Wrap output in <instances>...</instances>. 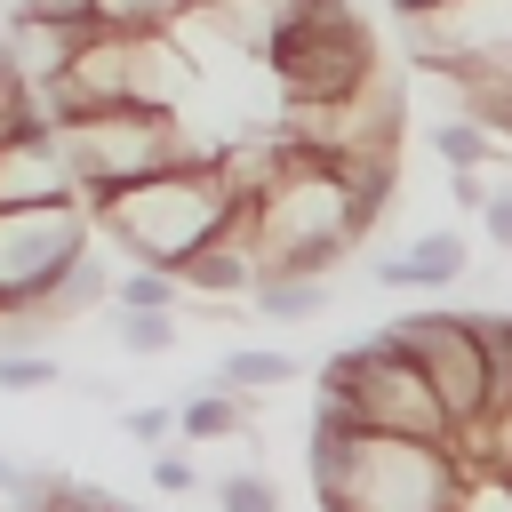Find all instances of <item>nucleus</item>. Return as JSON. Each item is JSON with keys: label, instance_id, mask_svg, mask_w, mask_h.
<instances>
[{"label": "nucleus", "instance_id": "obj_1", "mask_svg": "<svg viewBox=\"0 0 512 512\" xmlns=\"http://www.w3.org/2000/svg\"><path fill=\"white\" fill-rule=\"evenodd\" d=\"M312 480H320V512H448L456 496V464L440 440L368 432L336 400H320L312 424Z\"/></svg>", "mask_w": 512, "mask_h": 512}, {"label": "nucleus", "instance_id": "obj_2", "mask_svg": "<svg viewBox=\"0 0 512 512\" xmlns=\"http://www.w3.org/2000/svg\"><path fill=\"white\" fill-rule=\"evenodd\" d=\"M248 216V240H256V272H312V280H328L336 264H344V248L384 216V208H368L328 160H296L264 200H248L240 208Z\"/></svg>", "mask_w": 512, "mask_h": 512}, {"label": "nucleus", "instance_id": "obj_3", "mask_svg": "<svg viewBox=\"0 0 512 512\" xmlns=\"http://www.w3.org/2000/svg\"><path fill=\"white\" fill-rule=\"evenodd\" d=\"M80 208H88V232H104L112 248H128V256L152 264V272H176V264L232 216V200H224V184H216L208 160H192V168H152V176L120 184V192H96V200H80Z\"/></svg>", "mask_w": 512, "mask_h": 512}, {"label": "nucleus", "instance_id": "obj_4", "mask_svg": "<svg viewBox=\"0 0 512 512\" xmlns=\"http://www.w3.org/2000/svg\"><path fill=\"white\" fill-rule=\"evenodd\" d=\"M56 144H64V168H72L80 200L120 192V184H136L152 168H192V160L216 152V144H200L184 128V112H152V104H96V112L64 120Z\"/></svg>", "mask_w": 512, "mask_h": 512}, {"label": "nucleus", "instance_id": "obj_5", "mask_svg": "<svg viewBox=\"0 0 512 512\" xmlns=\"http://www.w3.org/2000/svg\"><path fill=\"white\" fill-rule=\"evenodd\" d=\"M320 400L352 408V424L368 432H400V440H448V408L440 392L424 384V368L400 352V336H368L352 352H328L320 360Z\"/></svg>", "mask_w": 512, "mask_h": 512}, {"label": "nucleus", "instance_id": "obj_6", "mask_svg": "<svg viewBox=\"0 0 512 512\" xmlns=\"http://www.w3.org/2000/svg\"><path fill=\"white\" fill-rule=\"evenodd\" d=\"M264 72L280 88V104H328V96H352L360 80H376V40L368 24L344 8V0H312L272 48H264Z\"/></svg>", "mask_w": 512, "mask_h": 512}, {"label": "nucleus", "instance_id": "obj_7", "mask_svg": "<svg viewBox=\"0 0 512 512\" xmlns=\"http://www.w3.org/2000/svg\"><path fill=\"white\" fill-rule=\"evenodd\" d=\"M88 208L80 200H24L0 208V312H48L72 256H88Z\"/></svg>", "mask_w": 512, "mask_h": 512}, {"label": "nucleus", "instance_id": "obj_8", "mask_svg": "<svg viewBox=\"0 0 512 512\" xmlns=\"http://www.w3.org/2000/svg\"><path fill=\"white\" fill-rule=\"evenodd\" d=\"M392 336L424 368V384L440 392L448 432L488 416V360H480V320L472 312H408V320H392Z\"/></svg>", "mask_w": 512, "mask_h": 512}, {"label": "nucleus", "instance_id": "obj_9", "mask_svg": "<svg viewBox=\"0 0 512 512\" xmlns=\"http://www.w3.org/2000/svg\"><path fill=\"white\" fill-rule=\"evenodd\" d=\"M400 32H408V56H416L432 80H448L464 56L512 40V0H432V8H408Z\"/></svg>", "mask_w": 512, "mask_h": 512}, {"label": "nucleus", "instance_id": "obj_10", "mask_svg": "<svg viewBox=\"0 0 512 512\" xmlns=\"http://www.w3.org/2000/svg\"><path fill=\"white\" fill-rule=\"evenodd\" d=\"M24 200H80L72 192V168H64V144L40 120L0 144V208H24Z\"/></svg>", "mask_w": 512, "mask_h": 512}, {"label": "nucleus", "instance_id": "obj_11", "mask_svg": "<svg viewBox=\"0 0 512 512\" xmlns=\"http://www.w3.org/2000/svg\"><path fill=\"white\" fill-rule=\"evenodd\" d=\"M472 272V248H464V232H416L400 256H384L368 280L376 288H456Z\"/></svg>", "mask_w": 512, "mask_h": 512}, {"label": "nucleus", "instance_id": "obj_12", "mask_svg": "<svg viewBox=\"0 0 512 512\" xmlns=\"http://www.w3.org/2000/svg\"><path fill=\"white\" fill-rule=\"evenodd\" d=\"M448 88H456V104H464L480 128H512V40L464 56V64L448 72Z\"/></svg>", "mask_w": 512, "mask_h": 512}, {"label": "nucleus", "instance_id": "obj_13", "mask_svg": "<svg viewBox=\"0 0 512 512\" xmlns=\"http://www.w3.org/2000/svg\"><path fill=\"white\" fill-rule=\"evenodd\" d=\"M80 32H88V24H40V16H8V72H16L24 88H32V80H56V72L72 64Z\"/></svg>", "mask_w": 512, "mask_h": 512}, {"label": "nucleus", "instance_id": "obj_14", "mask_svg": "<svg viewBox=\"0 0 512 512\" xmlns=\"http://www.w3.org/2000/svg\"><path fill=\"white\" fill-rule=\"evenodd\" d=\"M304 8H312V0H208V16H216V24L240 40V56H256V64H264V48H272Z\"/></svg>", "mask_w": 512, "mask_h": 512}, {"label": "nucleus", "instance_id": "obj_15", "mask_svg": "<svg viewBox=\"0 0 512 512\" xmlns=\"http://www.w3.org/2000/svg\"><path fill=\"white\" fill-rule=\"evenodd\" d=\"M272 320H312L320 304H328V280H312V272H256V288H248Z\"/></svg>", "mask_w": 512, "mask_h": 512}, {"label": "nucleus", "instance_id": "obj_16", "mask_svg": "<svg viewBox=\"0 0 512 512\" xmlns=\"http://www.w3.org/2000/svg\"><path fill=\"white\" fill-rule=\"evenodd\" d=\"M216 384H224V392H240V400H264V392H280V384H288V352H264V344H240V352H224V368H216Z\"/></svg>", "mask_w": 512, "mask_h": 512}, {"label": "nucleus", "instance_id": "obj_17", "mask_svg": "<svg viewBox=\"0 0 512 512\" xmlns=\"http://www.w3.org/2000/svg\"><path fill=\"white\" fill-rule=\"evenodd\" d=\"M248 424V408H240V392H224V384H208V392H192L184 408H176V432L184 440H232Z\"/></svg>", "mask_w": 512, "mask_h": 512}, {"label": "nucleus", "instance_id": "obj_18", "mask_svg": "<svg viewBox=\"0 0 512 512\" xmlns=\"http://www.w3.org/2000/svg\"><path fill=\"white\" fill-rule=\"evenodd\" d=\"M432 152H440L448 168H488V160H496V136H488L472 112H448V120H432Z\"/></svg>", "mask_w": 512, "mask_h": 512}, {"label": "nucleus", "instance_id": "obj_19", "mask_svg": "<svg viewBox=\"0 0 512 512\" xmlns=\"http://www.w3.org/2000/svg\"><path fill=\"white\" fill-rule=\"evenodd\" d=\"M112 344L136 352V360H160V352H176V320H168V312H128V304H112Z\"/></svg>", "mask_w": 512, "mask_h": 512}, {"label": "nucleus", "instance_id": "obj_20", "mask_svg": "<svg viewBox=\"0 0 512 512\" xmlns=\"http://www.w3.org/2000/svg\"><path fill=\"white\" fill-rule=\"evenodd\" d=\"M120 496H104V488H88V480H64V472H40L32 480V496H24V512H112Z\"/></svg>", "mask_w": 512, "mask_h": 512}, {"label": "nucleus", "instance_id": "obj_21", "mask_svg": "<svg viewBox=\"0 0 512 512\" xmlns=\"http://www.w3.org/2000/svg\"><path fill=\"white\" fill-rule=\"evenodd\" d=\"M104 296H112L104 264H96V256H72V272H64V280H56V296H48V312H56V320H72V312H96Z\"/></svg>", "mask_w": 512, "mask_h": 512}, {"label": "nucleus", "instance_id": "obj_22", "mask_svg": "<svg viewBox=\"0 0 512 512\" xmlns=\"http://www.w3.org/2000/svg\"><path fill=\"white\" fill-rule=\"evenodd\" d=\"M184 8L192 0H96V24H112V32H168Z\"/></svg>", "mask_w": 512, "mask_h": 512}, {"label": "nucleus", "instance_id": "obj_23", "mask_svg": "<svg viewBox=\"0 0 512 512\" xmlns=\"http://www.w3.org/2000/svg\"><path fill=\"white\" fill-rule=\"evenodd\" d=\"M448 512H512V464H480V472H464L456 496H448Z\"/></svg>", "mask_w": 512, "mask_h": 512}, {"label": "nucleus", "instance_id": "obj_24", "mask_svg": "<svg viewBox=\"0 0 512 512\" xmlns=\"http://www.w3.org/2000/svg\"><path fill=\"white\" fill-rule=\"evenodd\" d=\"M112 304H128V312H168V304H176V272L136 264L128 280H112Z\"/></svg>", "mask_w": 512, "mask_h": 512}, {"label": "nucleus", "instance_id": "obj_25", "mask_svg": "<svg viewBox=\"0 0 512 512\" xmlns=\"http://www.w3.org/2000/svg\"><path fill=\"white\" fill-rule=\"evenodd\" d=\"M216 512H280V488L264 472H224L216 480Z\"/></svg>", "mask_w": 512, "mask_h": 512}, {"label": "nucleus", "instance_id": "obj_26", "mask_svg": "<svg viewBox=\"0 0 512 512\" xmlns=\"http://www.w3.org/2000/svg\"><path fill=\"white\" fill-rule=\"evenodd\" d=\"M64 368H56V352H0V392H40V384H56Z\"/></svg>", "mask_w": 512, "mask_h": 512}, {"label": "nucleus", "instance_id": "obj_27", "mask_svg": "<svg viewBox=\"0 0 512 512\" xmlns=\"http://www.w3.org/2000/svg\"><path fill=\"white\" fill-rule=\"evenodd\" d=\"M8 16H40V24H96V0H0Z\"/></svg>", "mask_w": 512, "mask_h": 512}, {"label": "nucleus", "instance_id": "obj_28", "mask_svg": "<svg viewBox=\"0 0 512 512\" xmlns=\"http://www.w3.org/2000/svg\"><path fill=\"white\" fill-rule=\"evenodd\" d=\"M480 232L512 256V184H496V176H488V200H480Z\"/></svg>", "mask_w": 512, "mask_h": 512}, {"label": "nucleus", "instance_id": "obj_29", "mask_svg": "<svg viewBox=\"0 0 512 512\" xmlns=\"http://www.w3.org/2000/svg\"><path fill=\"white\" fill-rule=\"evenodd\" d=\"M120 424H128V440H168L176 408H120Z\"/></svg>", "mask_w": 512, "mask_h": 512}, {"label": "nucleus", "instance_id": "obj_30", "mask_svg": "<svg viewBox=\"0 0 512 512\" xmlns=\"http://www.w3.org/2000/svg\"><path fill=\"white\" fill-rule=\"evenodd\" d=\"M192 480H200V472H192V456H176V448H168V456H152V488H168V496H184Z\"/></svg>", "mask_w": 512, "mask_h": 512}, {"label": "nucleus", "instance_id": "obj_31", "mask_svg": "<svg viewBox=\"0 0 512 512\" xmlns=\"http://www.w3.org/2000/svg\"><path fill=\"white\" fill-rule=\"evenodd\" d=\"M32 480H40L32 464H8V456H0V496H8V504H24V496H32Z\"/></svg>", "mask_w": 512, "mask_h": 512}, {"label": "nucleus", "instance_id": "obj_32", "mask_svg": "<svg viewBox=\"0 0 512 512\" xmlns=\"http://www.w3.org/2000/svg\"><path fill=\"white\" fill-rule=\"evenodd\" d=\"M496 424H504V464H512V408H504V416H496Z\"/></svg>", "mask_w": 512, "mask_h": 512}, {"label": "nucleus", "instance_id": "obj_33", "mask_svg": "<svg viewBox=\"0 0 512 512\" xmlns=\"http://www.w3.org/2000/svg\"><path fill=\"white\" fill-rule=\"evenodd\" d=\"M0 512H8V496H0Z\"/></svg>", "mask_w": 512, "mask_h": 512}]
</instances>
